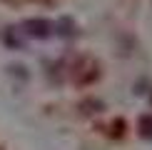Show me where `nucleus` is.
<instances>
[{"label": "nucleus", "instance_id": "obj_1", "mask_svg": "<svg viewBox=\"0 0 152 150\" xmlns=\"http://www.w3.org/2000/svg\"><path fill=\"white\" fill-rule=\"evenodd\" d=\"M25 30H28L30 35H35V38H48L53 33V23H48V20H28L25 23Z\"/></svg>", "mask_w": 152, "mask_h": 150}, {"label": "nucleus", "instance_id": "obj_2", "mask_svg": "<svg viewBox=\"0 0 152 150\" xmlns=\"http://www.w3.org/2000/svg\"><path fill=\"white\" fill-rule=\"evenodd\" d=\"M140 133L142 138H152V115H145L140 120Z\"/></svg>", "mask_w": 152, "mask_h": 150}]
</instances>
